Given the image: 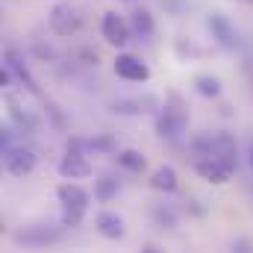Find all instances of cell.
I'll return each mask as SVG.
<instances>
[{"label": "cell", "instance_id": "44dd1931", "mask_svg": "<svg viewBox=\"0 0 253 253\" xmlns=\"http://www.w3.org/2000/svg\"><path fill=\"white\" fill-rule=\"evenodd\" d=\"M251 165H253V150H251Z\"/></svg>", "mask_w": 253, "mask_h": 253}, {"label": "cell", "instance_id": "7a4b0ae2", "mask_svg": "<svg viewBox=\"0 0 253 253\" xmlns=\"http://www.w3.org/2000/svg\"><path fill=\"white\" fill-rule=\"evenodd\" d=\"M197 150H200V156H212V159H218L221 165H227L230 171H236V141H233L227 132L200 138V141H197Z\"/></svg>", "mask_w": 253, "mask_h": 253}, {"label": "cell", "instance_id": "2e32d148", "mask_svg": "<svg viewBox=\"0 0 253 253\" xmlns=\"http://www.w3.org/2000/svg\"><path fill=\"white\" fill-rule=\"evenodd\" d=\"M115 194H118V180H112V177H100V180L94 183V197H97L100 203H109Z\"/></svg>", "mask_w": 253, "mask_h": 253}, {"label": "cell", "instance_id": "d6986e66", "mask_svg": "<svg viewBox=\"0 0 253 253\" xmlns=\"http://www.w3.org/2000/svg\"><path fill=\"white\" fill-rule=\"evenodd\" d=\"M6 85H9V71L0 68V88H6Z\"/></svg>", "mask_w": 253, "mask_h": 253}, {"label": "cell", "instance_id": "6da1fadb", "mask_svg": "<svg viewBox=\"0 0 253 253\" xmlns=\"http://www.w3.org/2000/svg\"><path fill=\"white\" fill-rule=\"evenodd\" d=\"M56 197L62 203V224L65 227H77L83 221L85 209H88V200H91L88 191L83 189L80 183H62L56 189Z\"/></svg>", "mask_w": 253, "mask_h": 253}, {"label": "cell", "instance_id": "8fae6325", "mask_svg": "<svg viewBox=\"0 0 253 253\" xmlns=\"http://www.w3.org/2000/svg\"><path fill=\"white\" fill-rule=\"evenodd\" d=\"M94 227H97V233H100L103 239H121V236H124V218H121L118 212H109V209L97 212Z\"/></svg>", "mask_w": 253, "mask_h": 253}, {"label": "cell", "instance_id": "5b68a950", "mask_svg": "<svg viewBox=\"0 0 253 253\" xmlns=\"http://www.w3.org/2000/svg\"><path fill=\"white\" fill-rule=\"evenodd\" d=\"M80 24H83V18L77 15V9H71V6H53V12H50V27H53V33H59V36H71V33H77L80 30Z\"/></svg>", "mask_w": 253, "mask_h": 253}, {"label": "cell", "instance_id": "52a82bcc", "mask_svg": "<svg viewBox=\"0 0 253 253\" xmlns=\"http://www.w3.org/2000/svg\"><path fill=\"white\" fill-rule=\"evenodd\" d=\"M194 171H197L203 180L215 183V186L227 183V180H230V174H233L227 165H221V162H218V159H212V156H197V159H194Z\"/></svg>", "mask_w": 253, "mask_h": 253}, {"label": "cell", "instance_id": "30bf717a", "mask_svg": "<svg viewBox=\"0 0 253 253\" xmlns=\"http://www.w3.org/2000/svg\"><path fill=\"white\" fill-rule=\"evenodd\" d=\"M33 168H36V153H33L30 147H15V150H9V156H6V171H9L12 177H27Z\"/></svg>", "mask_w": 253, "mask_h": 253}, {"label": "cell", "instance_id": "ac0fdd59", "mask_svg": "<svg viewBox=\"0 0 253 253\" xmlns=\"http://www.w3.org/2000/svg\"><path fill=\"white\" fill-rule=\"evenodd\" d=\"M56 239H59V233H42V230L18 233V242H24V245H47V242H56Z\"/></svg>", "mask_w": 253, "mask_h": 253}, {"label": "cell", "instance_id": "3957f363", "mask_svg": "<svg viewBox=\"0 0 253 253\" xmlns=\"http://www.w3.org/2000/svg\"><path fill=\"white\" fill-rule=\"evenodd\" d=\"M100 33H103V39L112 44V47H124L126 42H129V21H124L118 12H106L103 15V24H100Z\"/></svg>", "mask_w": 253, "mask_h": 253}, {"label": "cell", "instance_id": "7c38bea8", "mask_svg": "<svg viewBox=\"0 0 253 253\" xmlns=\"http://www.w3.org/2000/svg\"><path fill=\"white\" fill-rule=\"evenodd\" d=\"M150 186L156 191H177V171L171 168V165H162V168H156L153 171V177H150Z\"/></svg>", "mask_w": 253, "mask_h": 253}, {"label": "cell", "instance_id": "ba28073f", "mask_svg": "<svg viewBox=\"0 0 253 253\" xmlns=\"http://www.w3.org/2000/svg\"><path fill=\"white\" fill-rule=\"evenodd\" d=\"M59 174L65 180H85V177H91V165L83 153L68 150V156H62V162H59Z\"/></svg>", "mask_w": 253, "mask_h": 253}, {"label": "cell", "instance_id": "4fadbf2b", "mask_svg": "<svg viewBox=\"0 0 253 253\" xmlns=\"http://www.w3.org/2000/svg\"><path fill=\"white\" fill-rule=\"evenodd\" d=\"M118 165H124L126 171H132V174H141V171L147 168V159H144V153H138V150H121V153H118Z\"/></svg>", "mask_w": 253, "mask_h": 253}, {"label": "cell", "instance_id": "5bb4252c", "mask_svg": "<svg viewBox=\"0 0 253 253\" xmlns=\"http://www.w3.org/2000/svg\"><path fill=\"white\" fill-rule=\"evenodd\" d=\"M129 30H132V33H138L141 39H147V36H153V18H150V12H144V9H138V12H132V21H129Z\"/></svg>", "mask_w": 253, "mask_h": 253}, {"label": "cell", "instance_id": "277c9868", "mask_svg": "<svg viewBox=\"0 0 253 253\" xmlns=\"http://www.w3.org/2000/svg\"><path fill=\"white\" fill-rule=\"evenodd\" d=\"M115 74L121 80H129V83H147L150 80V68L132 53H121L115 59Z\"/></svg>", "mask_w": 253, "mask_h": 253}, {"label": "cell", "instance_id": "8992f818", "mask_svg": "<svg viewBox=\"0 0 253 253\" xmlns=\"http://www.w3.org/2000/svg\"><path fill=\"white\" fill-rule=\"evenodd\" d=\"M206 27L212 30V39L221 44V47H227V50H233L236 44H239V36H236V30H233V24L221 15V12H212L209 15V21H206Z\"/></svg>", "mask_w": 253, "mask_h": 253}, {"label": "cell", "instance_id": "9c48e42d", "mask_svg": "<svg viewBox=\"0 0 253 253\" xmlns=\"http://www.w3.org/2000/svg\"><path fill=\"white\" fill-rule=\"evenodd\" d=\"M186 121H189V115H186L183 109L165 106V112H162L159 121H156V129H159V135H165V138H177V135L186 129Z\"/></svg>", "mask_w": 253, "mask_h": 253}, {"label": "cell", "instance_id": "9a60e30c", "mask_svg": "<svg viewBox=\"0 0 253 253\" xmlns=\"http://www.w3.org/2000/svg\"><path fill=\"white\" fill-rule=\"evenodd\" d=\"M194 88H197V94H203V97H218V94H221V83H218L215 77H209V74L194 77Z\"/></svg>", "mask_w": 253, "mask_h": 253}, {"label": "cell", "instance_id": "e0dca14e", "mask_svg": "<svg viewBox=\"0 0 253 253\" xmlns=\"http://www.w3.org/2000/svg\"><path fill=\"white\" fill-rule=\"evenodd\" d=\"M6 59H9V65H12V68H15V74H18V77H21V80H24V83H27V88H30V91H36V94H39V85H36V80H33V77H30V71H27V65H24V59H21V56H18V53H12V50H9V53H6Z\"/></svg>", "mask_w": 253, "mask_h": 253}, {"label": "cell", "instance_id": "7402d4cb", "mask_svg": "<svg viewBox=\"0 0 253 253\" xmlns=\"http://www.w3.org/2000/svg\"><path fill=\"white\" fill-rule=\"evenodd\" d=\"M0 230H3V221H0Z\"/></svg>", "mask_w": 253, "mask_h": 253}, {"label": "cell", "instance_id": "ffe728a7", "mask_svg": "<svg viewBox=\"0 0 253 253\" xmlns=\"http://www.w3.org/2000/svg\"><path fill=\"white\" fill-rule=\"evenodd\" d=\"M6 141H9V132H6V129H0V147H3Z\"/></svg>", "mask_w": 253, "mask_h": 253}]
</instances>
